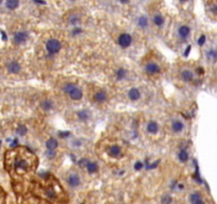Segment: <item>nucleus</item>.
Here are the masks:
<instances>
[{
    "instance_id": "f257e3e1",
    "label": "nucleus",
    "mask_w": 217,
    "mask_h": 204,
    "mask_svg": "<svg viewBox=\"0 0 217 204\" xmlns=\"http://www.w3.org/2000/svg\"><path fill=\"white\" fill-rule=\"evenodd\" d=\"M32 165V162L30 163L28 158H27V154H23V156L21 154L17 155L16 158H15V162L13 163V167L15 168V170L19 172V171H29V168H30V166Z\"/></svg>"
},
{
    "instance_id": "f03ea898",
    "label": "nucleus",
    "mask_w": 217,
    "mask_h": 204,
    "mask_svg": "<svg viewBox=\"0 0 217 204\" xmlns=\"http://www.w3.org/2000/svg\"><path fill=\"white\" fill-rule=\"evenodd\" d=\"M64 92L67 93L68 96L70 97V99L74 100V101H78L83 98V92L78 86H76L73 83H68L64 86Z\"/></svg>"
},
{
    "instance_id": "7ed1b4c3",
    "label": "nucleus",
    "mask_w": 217,
    "mask_h": 204,
    "mask_svg": "<svg viewBox=\"0 0 217 204\" xmlns=\"http://www.w3.org/2000/svg\"><path fill=\"white\" fill-rule=\"evenodd\" d=\"M46 49L48 51L49 54L53 55V54H56L58 53L62 49V43L56 39H49L47 44H46Z\"/></svg>"
},
{
    "instance_id": "20e7f679",
    "label": "nucleus",
    "mask_w": 217,
    "mask_h": 204,
    "mask_svg": "<svg viewBox=\"0 0 217 204\" xmlns=\"http://www.w3.org/2000/svg\"><path fill=\"white\" fill-rule=\"evenodd\" d=\"M29 34L28 32L25 31H18L15 32L13 34V43H15L16 45H21L28 41Z\"/></svg>"
},
{
    "instance_id": "39448f33",
    "label": "nucleus",
    "mask_w": 217,
    "mask_h": 204,
    "mask_svg": "<svg viewBox=\"0 0 217 204\" xmlns=\"http://www.w3.org/2000/svg\"><path fill=\"white\" fill-rule=\"evenodd\" d=\"M131 43H133V37L128 33H123L118 39V44L122 48H128L131 45Z\"/></svg>"
},
{
    "instance_id": "423d86ee",
    "label": "nucleus",
    "mask_w": 217,
    "mask_h": 204,
    "mask_svg": "<svg viewBox=\"0 0 217 204\" xmlns=\"http://www.w3.org/2000/svg\"><path fill=\"white\" fill-rule=\"evenodd\" d=\"M67 183H68V185L70 187H72V188H76V187L80 186V184H81V178L75 172L70 173V174L68 176V178H67Z\"/></svg>"
},
{
    "instance_id": "0eeeda50",
    "label": "nucleus",
    "mask_w": 217,
    "mask_h": 204,
    "mask_svg": "<svg viewBox=\"0 0 217 204\" xmlns=\"http://www.w3.org/2000/svg\"><path fill=\"white\" fill-rule=\"evenodd\" d=\"M7 71L12 74H17L20 72L21 70V66L20 64L16 62V61H11L7 64Z\"/></svg>"
},
{
    "instance_id": "6e6552de",
    "label": "nucleus",
    "mask_w": 217,
    "mask_h": 204,
    "mask_svg": "<svg viewBox=\"0 0 217 204\" xmlns=\"http://www.w3.org/2000/svg\"><path fill=\"white\" fill-rule=\"evenodd\" d=\"M145 71H146L147 74H149V76H153V74H157L160 72V67L159 65L154 62H151V63L146 64V66H145Z\"/></svg>"
},
{
    "instance_id": "1a4fd4ad",
    "label": "nucleus",
    "mask_w": 217,
    "mask_h": 204,
    "mask_svg": "<svg viewBox=\"0 0 217 204\" xmlns=\"http://www.w3.org/2000/svg\"><path fill=\"white\" fill-rule=\"evenodd\" d=\"M191 34V29L188 26H181L178 29V35L181 39H186Z\"/></svg>"
},
{
    "instance_id": "9d476101",
    "label": "nucleus",
    "mask_w": 217,
    "mask_h": 204,
    "mask_svg": "<svg viewBox=\"0 0 217 204\" xmlns=\"http://www.w3.org/2000/svg\"><path fill=\"white\" fill-rule=\"evenodd\" d=\"M141 97V93L140 91L136 87H133L129 89V92H128V98L129 100L131 101H138Z\"/></svg>"
},
{
    "instance_id": "9b49d317",
    "label": "nucleus",
    "mask_w": 217,
    "mask_h": 204,
    "mask_svg": "<svg viewBox=\"0 0 217 204\" xmlns=\"http://www.w3.org/2000/svg\"><path fill=\"white\" fill-rule=\"evenodd\" d=\"M108 155L110 157H119L121 155V148H120L118 145H113L111 147H109L108 149Z\"/></svg>"
},
{
    "instance_id": "f8f14e48",
    "label": "nucleus",
    "mask_w": 217,
    "mask_h": 204,
    "mask_svg": "<svg viewBox=\"0 0 217 204\" xmlns=\"http://www.w3.org/2000/svg\"><path fill=\"white\" fill-rule=\"evenodd\" d=\"M180 78L184 82H192L194 80V74H193V71L189 70V69H186V70L181 71Z\"/></svg>"
},
{
    "instance_id": "ddd939ff",
    "label": "nucleus",
    "mask_w": 217,
    "mask_h": 204,
    "mask_svg": "<svg viewBox=\"0 0 217 204\" xmlns=\"http://www.w3.org/2000/svg\"><path fill=\"white\" fill-rule=\"evenodd\" d=\"M146 130L148 133L151 134H156L159 131V126H158V123L156 121H149V122L147 123L146 126Z\"/></svg>"
},
{
    "instance_id": "4468645a",
    "label": "nucleus",
    "mask_w": 217,
    "mask_h": 204,
    "mask_svg": "<svg viewBox=\"0 0 217 204\" xmlns=\"http://www.w3.org/2000/svg\"><path fill=\"white\" fill-rule=\"evenodd\" d=\"M107 99V93L105 91H98V93H95L94 95V101L98 103H102Z\"/></svg>"
},
{
    "instance_id": "2eb2a0df",
    "label": "nucleus",
    "mask_w": 217,
    "mask_h": 204,
    "mask_svg": "<svg viewBox=\"0 0 217 204\" xmlns=\"http://www.w3.org/2000/svg\"><path fill=\"white\" fill-rule=\"evenodd\" d=\"M190 202L193 204H201L203 203L202 197L201 195L198 193H194V194L190 195Z\"/></svg>"
},
{
    "instance_id": "dca6fc26",
    "label": "nucleus",
    "mask_w": 217,
    "mask_h": 204,
    "mask_svg": "<svg viewBox=\"0 0 217 204\" xmlns=\"http://www.w3.org/2000/svg\"><path fill=\"white\" fill-rule=\"evenodd\" d=\"M46 147H47V149H49V150H55V149L58 147V141H56L55 138L51 137L46 141Z\"/></svg>"
},
{
    "instance_id": "f3484780",
    "label": "nucleus",
    "mask_w": 217,
    "mask_h": 204,
    "mask_svg": "<svg viewBox=\"0 0 217 204\" xmlns=\"http://www.w3.org/2000/svg\"><path fill=\"white\" fill-rule=\"evenodd\" d=\"M172 129L174 132L179 133V132H181V131L184 129V124H183L180 120H175V121H173L172 123Z\"/></svg>"
},
{
    "instance_id": "a211bd4d",
    "label": "nucleus",
    "mask_w": 217,
    "mask_h": 204,
    "mask_svg": "<svg viewBox=\"0 0 217 204\" xmlns=\"http://www.w3.org/2000/svg\"><path fill=\"white\" fill-rule=\"evenodd\" d=\"M137 24H138V26H139L141 29L147 28V26H148V18H147L145 15H141L140 17L138 18Z\"/></svg>"
},
{
    "instance_id": "6ab92c4d",
    "label": "nucleus",
    "mask_w": 217,
    "mask_h": 204,
    "mask_svg": "<svg viewBox=\"0 0 217 204\" xmlns=\"http://www.w3.org/2000/svg\"><path fill=\"white\" fill-rule=\"evenodd\" d=\"M77 117H78V119L82 120V121H87L89 118H90V114L88 112L87 109H81V111H78L77 113Z\"/></svg>"
},
{
    "instance_id": "aec40b11",
    "label": "nucleus",
    "mask_w": 217,
    "mask_h": 204,
    "mask_svg": "<svg viewBox=\"0 0 217 204\" xmlns=\"http://www.w3.org/2000/svg\"><path fill=\"white\" fill-rule=\"evenodd\" d=\"M86 168H87L89 173H95V172H98V166L95 162H88L87 165H86Z\"/></svg>"
},
{
    "instance_id": "412c9836",
    "label": "nucleus",
    "mask_w": 217,
    "mask_h": 204,
    "mask_svg": "<svg viewBox=\"0 0 217 204\" xmlns=\"http://www.w3.org/2000/svg\"><path fill=\"white\" fill-rule=\"evenodd\" d=\"M5 5L9 10H16L19 7V0H5Z\"/></svg>"
},
{
    "instance_id": "4be33fe9",
    "label": "nucleus",
    "mask_w": 217,
    "mask_h": 204,
    "mask_svg": "<svg viewBox=\"0 0 217 204\" xmlns=\"http://www.w3.org/2000/svg\"><path fill=\"white\" fill-rule=\"evenodd\" d=\"M153 21H154V24L157 27H161L163 24H164V17L162 16L161 14H156L153 17Z\"/></svg>"
},
{
    "instance_id": "5701e85b",
    "label": "nucleus",
    "mask_w": 217,
    "mask_h": 204,
    "mask_svg": "<svg viewBox=\"0 0 217 204\" xmlns=\"http://www.w3.org/2000/svg\"><path fill=\"white\" fill-rule=\"evenodd\" d=\"M178 158L181 163L188 162V159H189V153H188V151L186 150H181V151L179 152Z\"/></svg>"
},
{
    "instance_id": "b1692460",
    "label": "nucleus",
    "mask_w": 217,
    "mask_h": 204,
    "mask_svg": "<svg viewBox=\"0 0 217 204\" xmlns=\"http://www.w3.org/2000/svg\"><path fill=\"white\" fill-rule=\"evenodd\" d=\"M126 74H127L126 69H124V68H119L116 72V77L118 80H124V79L126 78Z\"/></svg>"
},
{
    "instance_id": "393cba45",
    "label": "nucleus",
    "mask_w": 217,
    "mask_h": 204,
    "mask_svg": "<svg viewBox=\"0 0 217 204\" xmlns=\"http://www.w3.org/2000/svg\"><path fill=\"white\" fill-rule=\"evenodd\" d=\"M42 107L44 111H50L53 109V102L51 100H45L42 102Z\"/></svg>"
},
{
    "instance_id": "a878e982",
    "label": "nucleus",
    "mask_w": 217,
    "mask_h": 204,
    "mask_svg": "<svg viewBox=\"0 0 217 204\" xmlns=\"http://www.w3.org/2000/svg\"><path fill=\"white\" fill-rule=\"evenodd\" d=\"M80 22H81V18H80V16H77V15H72V16L69 17V24L74 26V27L78 25Z\"/></svg>"
},
{
    "instance_id": "bb28decb",
    "label": "nucleus",
    "mask_w": 217,
    "mask_h": 204,
    "mask_svg": "<svg viewBox=\"0 0 217 204\" xmlns=\"http://www.w3.org/2000/svg\"><path fill=\"white\" fill-rule=\"evenodd\" d=\"M27 128L25 127V126H20V127L18 128L17 129V133L19 134V135H25V133H27Z\"/></svg>"
},
{
    "instance_id": "cd10ccee",
    "label": "nucleus",
    "mask_w": 217,
    "mask_h": 204,
    "mask_svg": "<svg viewBox=\"0 0 217 204\" xmlns=\"http://www.w3.org/2000/svg\"><path fill=\"white\" fill-rule=\"evenodd\" d=\"M82 32H83V30L81 28H78L77 26H75L72 30V35H78V34H82Z\"/></svg>"
},
{
    "instance_id": "c85d7f7f",
    "label": "nucleus",
    "mask_w": 217,
    "mask_h": 204,
    "mask_svg": "<svg viewBox=\"0 0 217 204\" xmlns=\"http://www.w3.org/2000/svg\"><path fill=\"white\" fill-rule=\"evenodd\" d=\"M172 198L169 197L168 195H166V196H163V198H162V200H161V202L162 203H171L172 202Z\"/></svg>"
},
{
    "instance_id": "c756f323",
    "label": "nucleus",
    "mask_w": 217,
    "mask_h": 204,
    "mask_svg": "<svg viewBox=\"0 0 217 204\" xmlns=\"http://www.w3.org/2000/svg\"><path fill=\"white\" fill-rule=\"evenodd\" d=\"M55 155H56V153L54 152V150H49V149H48V151H47V156H48V157L53 158Z\"/></svg>"
},
{
    "instance_id": "7c9ffc66",
    "label": "nucleus",
    "mask_w": 217,
    "mask_h": 204,
    "mask_svg": "<svg viewBox=\"0 0 217 204\" xmlns=\"http://www.w3.org/2000/svg\"><path fill=\"white\" fill-rule=\"evenodd\" d=\"M204 42H206V36L201 35L199 37V39H198V45H199V46H202L203 44H204Z\"/></svg>"
},
{
    "instance_id": "2f4dec72",
    "label": "nucleus",
    "mask_w": 217,
    "mask_h": 204,
    "mask_svg": "<svg viewBox=\"0 0 217 204\" xmlns=\"http://www.w3.org/2000/svg\"><path fill=\"white\" fill-rule=\"evenodd\" d=\"M141 168H142V164H141V162H137L136 165H135V169H136V170H140Z\"/></svg>"
},
{
    "instance_id": "473e14b6",
    "label": "nucleus",
    "mask_w": 217,
    "mask_h": 204,
    "mask_svg": "<svg viewBox=\"0 0 217 204\" xmlns=\"http://www.w3.org/2000/svg\"><path fill=\"white\" fill-rule=\"evenodd\" d=\"M87 161H86V159H82V161H80V165H81V166H86V165H87Z\"/></svg>"
},
{
    "instance_id": "72a5a7b5",
    "label": "nucleus",
    "mask_w": 217,
    "mask_h": 204,
    "mask_svg": "<svg viewBox=\"0 0 217 204\" xmlns=\"http://www.w3.org/2000/svg\"><path fill=\"white\" fill-rule=\"evenodd\" d=\"M211 11L213 12L214 14H216V5L214 4V5H212V7H211Z\"/></svg>"
},
{
    "instance_id": "f704fd0d",
    "label": "nucleus",
    "mask_w": 217,
    "mask_h": 204,
    "mask_svg": "<svg viewBox=\"0 0 217 204\" xmlns=\"http://www.w3.org/2000/svg\"><path fill=\"white\" fill-rule=\"evenodd\" d=\"M35 1H36V2H40V3H42V4H45V3H46L45 1H42V0H35Z\"/></svg>"
},
{
    "instance_id": "c9c22d12",
    "label": "nucleus",
    "mask_w": 217,
    "mask_h": 204,
    "mask_svg": "<svg viewBox=\"0 0 217 204\" xmlns=\"http://www.w3.org/2000/svg\"><path fill=\"white\" fill-rule=\"evenodd\" d=\"M2 2H3V0H0V5L2 4Z\"/></svg>"
},
{
    "instance_id": "e433bc0d",
    "label": "nucleus",
    "mask_w": 217,
    "mask_h": 204,
    "mask_svg": "<svg viewBox=\"0 0 217 204\" xmlns=\"http://www.w3.org/2000/svg\"><path fill=\"white\" fill-rule=\"evenodd\" d=\"M180 1H181V2H186V0H180Z\"/></svg>"
},
{
    "instance_id": "4c0bfd02",
    "label": "nucleus",
    "mask_w": 217,
    "mask_h": 204,
    "mask_svg": "<svg viewBox=\"0 0 217 204\" xmlns=\"http://www.w3.org/2000/svg\"><path fill=\"white\" fill-rule=\"evenodd\" d=\"M71 1H75V0H71Z\"/></svg>"
},
{
    "instance_id": "58836bf2",
    "label": "nucleus",
    "mask_w": 217,
    "mask_h": 204,
    "mask_svg": "<svg viewBox=\"0 0 217 204\" xmlns=\"http://www.w3.org/2000/svg\"><path fill=\"white\" fill-rule=\"evenodd\" d=\"M0 145H1V141H0Z\"/></svg>"
}]
</instances>
